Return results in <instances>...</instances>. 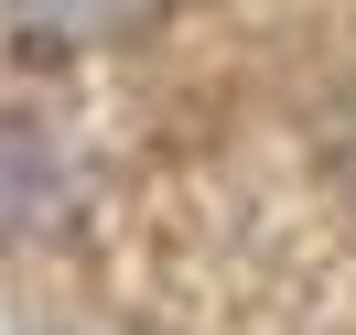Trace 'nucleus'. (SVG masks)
Instances as JSON below:
<instances>
[{
  "mask_svg": "<svg viewBox=\"0 0 356 335\" xmlns=\"http://www.w3.org/2000/svg\"><path fill=\"white\" fill-rule=\"evenodd\" d=\"M54 195H65V152L44 141V119H11V109H0V238L44 227Z\"/></svg>",
  "mask_w": 356,
  "mask_h": 335,
  "instance_id": "nucleus-1",
  "label": "nucleus"
},
{
  "mask_svg": "<svg viewBox=\"0 0 356 335\" xmlns=\"http://www.w3.org/2000/svg\"><path fill=\"white\" fill-rule=\"evenodd\" d=\"M11 22L33 33V44H108V33H130V22H152L162 0H0Z\"/></svg>",
  "mask_w": 356,
  "mask_h": 335,
  "instance_id": "nucleus-2",
  "label": "nucleus"
}]
</instances>
